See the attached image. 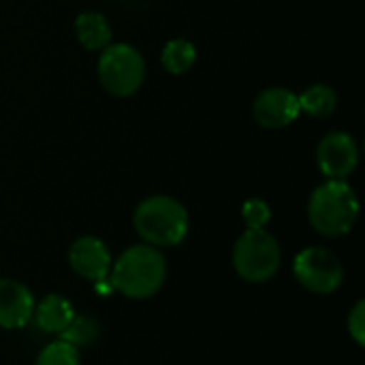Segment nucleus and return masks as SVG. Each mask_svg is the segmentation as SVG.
Masks as SVG:
<instances>
[{"mask_svg": "<svg viewBox=\"0 0 365 365\" xmlns=\"http://www.w3.org/2000/svg\"><path fill=\"white\" fill-rule=\"evenodd\" d=\"M133 225L145 244L154 248H169L186 240L190 220L186 207L178 199L154 195L137 205L133 214Z\"/></svg>", "mask_w": 365, "mask_h": 365, "instance_id": "f03ea898", "label": "nucleus"}, {"mask_svg": "<svg viewBox=\"0 0 365 365\" xmlns=\"http://www.w3.org/2000/svg\"><path fill=\"white\" fill-rule=\"evenodd\" d=\"M293 274L304 289L317 295L336 293L344 282L342 261L323 246L304 248L293 261Z\"/></svg>", "mask_w": 365, "mask_h": 365, "instance_id": "423d86ee", "label": "nucleus"}, {"mask_svg": "<svg viewBox=\"0 0 365 365\" xmlns=\"http://www.w3.org/2000/svg\"><path fill=\"white\" fill-rule=\"evenodd\" d=\"M34 295L30 289L17 280L0 278V327L2 329H21L32 321L34 314Z\"/></svg>", "mask_w": 365, "mask_h": 365, "instance_id": "9d476101", "label": "nucleus"}, {"mask_svg": "<svg viewBox=\"0 0 365 365\" xmlns=\"http://www.w3.org/2000/svg\"><path fill=\"white\" fill-rule=\"evenodd\" d=\"M359 216V201L346 180H327L308 201V220L314 231L327 237L351 233Z\"/></svg>", "mask_w": 365, "mask_h": 365, "instance_id": "7ed1b4c3", "label": "nucleus"}, {"mask_svg": "<svg viewBox=\"0 0 365 365\" xmlns=\"http://www.w3.org/2000/svg\"><path fill=\"white\" fill-rule=\"evenodd\" d=\"M317 163L327 180H346L359 163L355 139L349 133L325 135L317 148Z\"/></svg>", "mask_w": 365, "mask_h": 365, "instance_id": "0eeeda50", "label": "nucleus"}, {"mask_svg": "<svg viewBox=\"0 0 365 365\" xmlns=\"http://www.w3.org/2000/svg\"><path fill=\"white\" fill-rule=\"evenodd\" d=\"M255 120L265 126V128H284L293 124L302 109H299V98L295 92L287 88H267L263 90L252 105Z\"/></svg>", "mask_w": 365, "mask_h": 365, "instance_id": "6e6552de", "label": "nucleus"}, {"mask_svg": "<svg viewBox=\"0 0 365 365\" xmlns=\"http://www.w3.org/2000/svg\"><path fill=\"white\" fill-rule=\"evenodd\" d=\"M346 327H349V336L355 340L357 346H364L365 344V302L359 299L351 314H349V321H346Z\"/></svg>", "mask_w": 365, "mask_h": 365, "instance_id": "a211bd4d", "label": "nucleus"}, {"mask_svg": "<svg viewBox=\"0 0 365 365\" xmlns=\"http://www.w3.org/2000/svg\"><path fill=\"white\" fill-rule=\"evenodd\" d=\"M242 216L248 229H265L272 218V210L263 199H248L242 207Z\"/></svg>", "mask_w": 365, "mask_h": 365, "instance_id": "f3484780", "label": "nucleus"}, {"mask_svg": "<svg viewBox=\"0 0 365 365\" xmlns=\"http://www.w3.org/2000/svg\"><path fill=\"white\" fill-rule=\"evenodd\" d=\"M160 60H163V66H165L169 73L182 75V73H186V71L195 64V60H197V49H195V45H192L190 41H186V38H173V41H169V43L165 45Z\"/></svg>", "mask_w": 365, "mask_h": 365, "instance_id": "4468645a", "label": "nucleus"}, {"mask_svg": "<svg viewBox=\"0 0 365 365\" xmlns=\"http://www.w3.org/2000/svg\"><path fill=\"white\" fill-rule=\"evenodd\" d=\"M34 365H81L79 349L64 340H56L38 353Z\"/></svg>", "mask_w": 365, "mask_h": 365, "instance_id": "dca6fc26", "label": "nucleus"}, {"mask_svg": "<svg viewBox=\"0 0 365 365\" xmlns=\"http://www.w3.org/2000/svg\"><path fill=\"white\" fill-rule=\"evenodd\" d=\"M282 263L278 240L265 229H246L233 246V267L246 282L261 284L272 280Z\"/></svg>", "mask_w": 365, "mask_h": 365, "instance_id": "20e7f679", "label": "nucleus"}, {"mask_svg": "<svg viewBox=\"0 0 365 365\" xmlns=\"http://www.w3.org/2000/svg\"><path fill=\"white\" fill-rule=\"evenodd\" d=\"M73 317H75V310L71 302L64 295H56V293L45 295L34 306V314H32L36 325L47 334H62Z\"/></svg>", "mask_w": 365, "mask_h": 365, "instance_id": "9b49d317", "label": "nucleus"}, {"mask_svg": "<svg viewBox=\"0 0 365 365\" xmlns=\"http://www.w3.org/2000/svg\"><path fill=\"white\" fill-rule=\"evenodd\" d=\"M98 79L113 96L135 94L145 79L143 56L126 43L107 45L98 60Z\"/></svg>", "mask_w": 365, "mask_h": 365, "instance_id": "39448f33", "label": "nucleus"}, {"mask_svg": "<svg viewBox=\"0 0 365 365\" xmlns=\"http://www.w3.org/2000/svg\"><path fill=\"white\" fill-rule=\"evenodd\" d=\"M68 263L73 272L90 282H98L109 278L111 269V252L103 240L94 235H83L75 240L68 248Z\"/></svg>", "mask_w": 365, "mask_h": 365, "instance_id": "1a4fd4ad", "label": "nucleus"}, {"mask_svg": "<svg viewBox=\"0 0 365 365\" xmlns=\"http://www.w3.org/2000/svg\"><path fill=\"white\" fill-rule=\"evenodd\" d=\"M167 278L165 255L150 246L137 244L126 248L109 269V282L113 291L130 299H148L156 295Z\"/></svg>", "mask_w": 365, "mask_h": 365, "instance_id": "f257e3e1", "label": "nucleus"}, {"mask_svg": "<svg viewBox=\"0 0 365 365\" xmlns=\"http://www.w3.org/2000/svg\"><path fill=\"white\" fill-rule=\"evenodd\" d=\"M101 334V327H98V321L88 317V314H75L71 319V323L66 325V329L60 334V340L73 344V346H88L92 342H96Z\"/></svg>", "mask_w": 365, "mask_h": 365, "instance_id": "2eb2a0df", "label": "nucleus"}, {"mask_svg": "<svg viewBox=\"0 0 365 365\" xmlns=\"http://www.w3.org/2000/svg\"><path fill=\"white\" fill-rule=\"evenodd\" d=\"M75 34L86 49L98 51V49H105L109 45L111 26L107 24V19L101 13L88 11L75 19Z\"/></svg>", "mask_w": 365, "mask_h": 365, "instance_id": "f8f14e48", "label": "nucleus"}, {"mask_svg": "<svg viewBox=\"0 0 365 365\" xmlns=\"http://www.w3.org/2000/svg\"><path fill=\"white\" fill-rule=\"evenodd\" d=\"M297 98H299V109L312 118H327L338 107V94L325 83L310 86Z\"/></svg>", "mask_w": 365, "mask_h": 365, "instance_id": "ddd939ff", "label": "nucleus"}]
</instances>
